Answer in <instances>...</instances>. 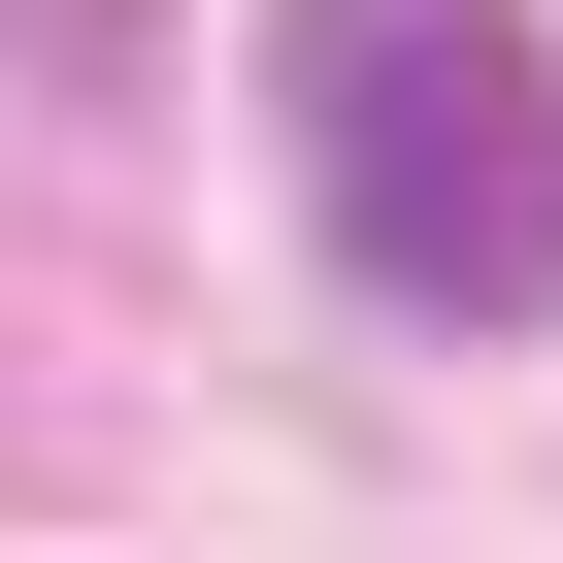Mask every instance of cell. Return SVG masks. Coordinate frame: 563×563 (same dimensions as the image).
<instances>
[{
  "label": "cell",
  "mask_w": 563,
  "mask_h": 563,
  "mask_svg": "<svg viewBox=\"0 0 563 563\" xmlns=\"http://www.w3.org/2000/svg\"><path fill=\"white\" fill-rule=\"evenodd\" d=\"M265 67H299V232L398 332H530L563 299V67H530V0H299Z\"/></svg>",
  "instance_id": "1"
}]
</instances>
